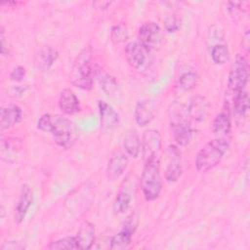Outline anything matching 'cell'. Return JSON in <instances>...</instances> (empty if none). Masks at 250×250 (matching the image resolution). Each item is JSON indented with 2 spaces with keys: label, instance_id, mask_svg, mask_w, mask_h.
Segmentation results:
<instances>
[{
  "label": "cell",
  "instance_id": "cell-17",
  "mask_svg": "<svg viewBox=\"0 0 250 250\" xmlns=\"http://www.w3.org/2000/svg\"><path fill=\"white\" fill-rule=\"evenodd\" d=\"M78 249H90L95 242V227L90 222H83L77 231Z\"/></svg>",
  "mask_w": 250,
  "mask_h": 250
},
{
  "label": "cell",
  "instance_id": "cell-30",
  "mask_svg": "<svg viewBox=\"0 0 250 250\" xmlns=\"http://www.w3.org/2000/svg\"><path fill=\"white\" fill-rule=\"evenodd\" d=\"M18 151H19L18 146H15V143H13L11 139H7V140H5L4 138L1 139V155L3 159L5 156H7V161H8V157H13V155L18 153Z\"/></svg>",
  "mask_w": 250,
  "mask_h": 250
},
{
  "label": "cell",
  "instance_id": "cell-29",
  "mask_svg": "<svg viewBox=\"0 0 250 250\" xmlns=\"http://www.w3.org/2000/svg\"><path fill=\"white\" fill-rule=\"evenodd\" d=\"M129 31L125 24L119 23L112 27L110 32V38L113 43H121L128 39Z\"/></svg>",
  "mask_w": 250,
  "mask_h": 250
},
{
  "label": "cell",
  "instance_id": "cell-24",
  "mask_svg": "<svg viewBox=\"0 0 250 250\" xmlns=\"http://www.w3.org/2000/svg\"><path fill=\"white\" fill-rule=\"evenodd\" d=\"M233 108L241 116H244L248 112L249 97L245 91L233 95Z\"/></svg>",
  "mask_w": 250,
  "mask_h": 250
},
{
  "label": "cell",
  "instance_id": "cell-13",
  "mask_svg": "<svg viewBox=\"0 0 250 250\" xmlns=\"http://www.w3.org/2000/svg\"><path fill=\"white\" fill-rule=\"evenodd\" d=\"M33 201V192L28 185H23L17 205L15 207V222L21 224L28 212Z\"/></svg>",
  "mask_w": 250,
  "mask_h": 250
},
{
  "label": "cell",
  "instance_id": "cell-5",
  "mask_svg": "<svg viewBox=\"0 0 250 250\" xmlns=\"http://www.w3.org/2000/svg\"><path fill=\"white\" fill-rule=\"evenodd\" d=\"M248 69L246 59L243 56L237 55L234 62L231 64L228 79V88L231 94L235 95L244 91L248 81Z\"/></svg>",
  "mask_w": 250,
  "mask_h": 250
},
{
  "label": "cell",
  "instance_id": "cell-26",
  "mask_svg": "<svg viewBox=\"0 0 250 250\" xmlns=\"http://www.w3.org/2000/svg\"><path fill=\"white\" fill-rule=\"evenodd\" d=\"M211 58L215 63L224 64L229 61V51L226 45L217 44L212 48Z\"/></svg>",
  "mask_w": 250,
  "mask_h": 250
},
{
  "label": "cell",
  "instance_id": "cell-1",
  "mask_svg": "<svg viewBox=\"0 0 250 250\" xmlns=\"http://www.w3.org/2000/svg\"><path fill=\"white\" fill-rule=\"evenodd\" d=\"M229 149L226 139H215L207 143L196 154L195 167L199 172H207L216 167Z\"/></svg>",
  "mask_w": 250,
  "mask_h": 250
},
{
  "label": "cell",
  "instance_id": "cell-22",
  "mask_svg": "<svg viewBox=\"0 0 250 250\" xmlns=\"http://www.w3.org/2000/svg\"><path fill=\"white\" fill-rule=\"evenodd\" d=\"M132 234L133 231L122 229L117 234H115L109 241V248L110 249H125L128 248L132 241Z\"/></svg>",
  "mask_w": 250,
  "mask_h": 250
},
{
  "label": "cell",
  "instance_id": "cell-35",
  "mask_svg": "<svg viewBox=\"0 0 250 250\" xmlns=\"http://www.w3.org/2000/svg\"><path fill=\"white\" fill-rule=\"evenodd\" d=\"M25 92V88L21 87V86H12L9 88L8 90V95L11 97H21L23 93Z\"/></svg>",
  "mask_w": 250,
  "mask_h": 250
},
{
  "label": "cell",
  "instance_id": "cell-7",
  "mask_svg": "<svg viewBox=\"0 0 250 250\" xmlns=\"http://www.w3.org/2000/svg\"><path fill=\"white\" fill-rule=\"evenodd\" d=\"M171 130L176 143L180 146H187L191 139L192 130L189 122L180 113L173 112L171 116Z\"/></svg>",
  "mask_w": 250,
  "mask_h": 250
},
{
  "label": "cell",
  "instance_id": "cell-16",
  "mask_svg": "<svg viewBox=\"0 0 250 250\" xmlns=\"http://www.w3.org/2000/svg\"><path fill=\"white\" fill-rule=\"evenodd\" d=\"M60 109L65 114H74L80 110L79 100L70 89H64L59 97Z\"/></svg>",
  "mask_w": 250,
  "mask_h": 250
},
{
  "label": "cell",
  "instance_id": "cell-10",
  "mask_svg": "<svg viewBox=\"0 0 250 250\" xmlns=\"http://www.w3.org/2000/svg\"><path fill=\"white\" fill-rule=\"evenodd\" d=\"M128 165V157L121 150H115L107 163L106 178L108 181H115L120 178Z\"/></svg>",
  "mask_w": 250,
  "mask_h": 250
},
{
  "label": "cell",
  "instance_id": "cell-28",
  "mask_svg": "<svg viewBox=\"0 0 250 250\" xmlns=\"http://www.w3.org/2000/svg\"><path fill=\"white\" fill-rule=\"evenodd\" d=\"M48 248L52 249V250L78 249V245H77V240H76L75 236H67V237L56 240L54 242H51V244L48 246Z\"/></svg>",
  "mask_w": 250,
  "mask_h": 250
},
{
  "label": "cell",
  "instance_id": "cell-6",
  "mask_svg": "<svg viewBox=\"0 0 250 250\" xmlns=\"http://www.w3.org/2000/svg\"><path fill=\"white\" fill-rule=\"evenodd\" d=\"M139 42L148 51H156L162 42V32L159 25L153 21L144 22L138 31Z\"/></svg>",
  "mask_w": 250,
  "mask_h": 250
},
{
  "label": "cell",
  "instance_id": "cell-11",
  "mask_svg": "<svg viewBox=\"0 0 250 250\" xmlns=\"http://www.w3.org/2000/svg\"><path fill=\"white\" fill-rule=\"evenodd\" d=\"M167 153L169 156V162L165 171V178L169 183H172L178 181L182 175L181 151L176 146L170 145L167 147Z\"/></svg>",
  "mask_w": 250,
  "mask_h": 250
},
{
  "label": "cell",
  "instance_id": "cell-23",
  "mask_svg": "<svg viewBox=\"0 0 250 250\" xmlns=\"http://www.w3.org/2000/svg\"><path fill=\"white\" fill-rule=\"evenodd\" d=\"M97 77L104 92H105L107 95H111L116 92L118 84L113 76L104 70H100L97 74Z\"/></svg>",
  "mask_w": 250,
  "mask_h": 250
},
{
  "label": "cell",
  "instance_id": "cell-3",
  "mask_svg": "<svg viewBox=\"0 0 250 250\" xmlns=\"http://www.w3.org/2000/svg\"><path fill=\"white\" fill-rule=\"evenodd\" d=\"M92 52L84 49L77 56L71 71V81L73 85L83 90H91L93 87V68Z\"/></svg>",
  "mask_w": 250,
  "mask_h": 250
},
{
  "label": "cell",
  "instance_id": "cell-20",
  "mask_svg": "<svg viewBox=\"0 0 250 250\" xmlns=\"http://www.w3.org/2000/svg\"><path fill=\"white\" fill-rule=\"evenodd\" d=\"M212 131L215 135L219 136V139H225L230 131V118L229 111H222L219 113L212 124Z\"/></svg>",
  "mask_w": 250,
  "mask_h": 250
},
{
  "label": "cell",
  "instance_id": "cell-33",
  "mask_svg": "<svg viewBox=\"0 0 250 250\" xmlns=\"http://www.w3.org/2000/svg\"><path fill=\"white\" fill-rule=\"evenodd\" d=\"M164 24H165V29L168 31V32H175L176 30H178V28L180 27V21L179 20L175 17V16H170L168 17L165 21H164Z\"/></svg>",
  "mask_w": 250,
  "mask_h": 250
},
{
  "label": "cell",
  "instance_id": "cell-8",
  "mask_svg": "<svg viewBox=\"0 0 250 250\" xmlns=\"http://www.w3.org/2000/svg\"><path fill=\"white\" fill-rule=\"evenodd\" d=\"M124 53L128 63L136 69H141L146 64L149 52L139 41H131L125 46Z\"/></svg>",
  "mask_w": 250,
  "mask_h": 250
},
{
  "label": "cell",
  "instance_id": "cell-9",
  "mask_svg": "<svg viewBox=\"0 0 250 250\" xmlns=\"http://www.w3.org/2000/svg\"><path fill=\"white\" fill-rule=\"evenodd\" d=\"M141 148L145 161L152 157H159L161 148V137L159 132L154 129L146 130L143 134Z\"/></svg>",
  "mask_w": 250,
  "mask_h": 250
},
{
  "label": "cell",
  "instance_id": "cell-37",
  "mask_svg": "<svg viewBox=\"0 0 250 250\" xmlns=\"http://www.w3.org/2000/svg\"><path fill=\"white\" fill-rule=\"evenodd\" d=\"M242 45H243L244 48H246L247 51H248V47H249V33H248V31L245 33L244 38L242 39Z\"/></svg>",
  "mask_w": 250,
  "mask_h": 250
},
{
  "label": "cell",
  "instance_id": "cell-12",
  "mask_svg": "<svg viewBox=\"0 0 250 250\" xmlns=\"http://www.w3.org/2000/svg\"><path fill=\"white\" fill-rule=\"evenodd\" d=\"M59 57L58 51L51 46H43L39 48L33 58L34 66L39 70H48Z\"/></svg>",
  "mask_w": 250,
  "mask_h": 250
},
{
  "label": "cell",
  "instance_id": "cell-31",
  "mask_svg": "<svg viewBox=\"0 0 250 250\" xmlns=\"http://www.w3.org/2000/svg\"><path fill=\"white\" fill-rule=\"evenodd\" d=\"M52 123V115L51 114H43L37 121V128L43 132H50Z\"/></svg>",
  "mask_w": 250,
  "mask_h": 250
},
{
  "label": "cell",
  "instance_id": "cell-15",
  "mask_svg": "<svg viewBox=\"0 0 250 250\" xmlns=\"http://www.w3.org/2000/svg\"><path fill=\"white\" fill-rule=\"evenodd\" d=\"M99 109L102 129L104 131H110L114 129L119 122L118 113L104 101L99 102Z\"/></svg>",
  "mask_w": 250,
  "mask_h": 250
},
{
  "label": "cell",
  "instance_id": "cell-32",
  "mask_svg": "<svg viewBox=\"0 0 250 250\" xmlns=\"http://www.w3.org/2000/svg\"><path fill=\"white\" fill-rule=\"evenodd\" d=\"M25 74H26L25 67L19 65L13 68V70L10 72V79L16 82H20L25 77Z\"/></svg>",
  "mask_w": 250,
  "mask_h": 250
},
{
  "label": "cell",
  "instance_id": "cell-2",
  "mask_svg": "<svg viewBox=\"0 0 250 250\" xmlns=\"http://www.w3.org/2000/svg\"><path fill=\"white\" fill-rule=\"evenodd\" d=\"M141 188L146 201L155 200L162 188L159 157H152L146 161L141 177Z\"/></svg>",
  "mask_w": 250,
  "mask_h": 250
},
{
  "label": "cell",
  "instance_id": "cell-18",
  "mask_svg": "<svg viewBox=\"0 0 250 250\" xmlns=\"http://www.w3.org/2000/svg\"><path fill=\"white\" fill-rule=\"evenodd\" d=\"M209 104L205 98L201 96H195L190 100L188 107V113L194 121H202L208 111Z\"/></svg>",
  "mask_w": 250,
  "mask_h": 250
},
{
  "label": "cell",
  "instance_id": "cell-14",
  "mask_svg": "<svg viewBox=\"0 0 250 250\" xmlns=\"http://www.w3.org/2000/svg\"><path fill=\"white\" fill-rule=\"evenodd\" d=\"M22 110L17 104H7L0 110V128L1 131L10 129L21 122Z\"/></svg>",
  "mask_w": 250,
  "mask_h": 250
},
{
  "label": "cell",
  "instance_id": "cell-21",
  "mask_svg": "<svg viewBox=\"0 0 250 250\" xmlns=\"http://www.w3.org/2000/svg\"><path fill=\"white\" fill-rule=\"evenodd\" d=\"M123 147L129 156L133 158H137L139 156L141 151V141L135 130L129 131L126 134L123 142Z\"/></svg>",
  "mask_w": 250,
  "mask_h": 250
},
{
  "label": "cell",
  "instance_id": "cell-25",
  "mask_svg": "<svg viewBox=\"0 0 250 250\" xmlns=\"http://www.w3.org/2000/svg\"><path fill=\"white\" fill-rule=\"evenodd\" d=\"M198 75L193 70H187L183 72L179 78L180 87L185 91H190L197 85Z\"/></svg>",
  "mask_w": 250,
  "mask_h": 250
},
{
  "label": "cell",
  "instance_id": "cell-34",
  "mask_svg": "<svg viewBox=\"0 0 250 250\" xmlns=\"http://www.w3.org/2000/svg\"><path fill=\"white\" fill-rule=\"evenodd\" d=\"M24 246L17 241H8L1 246V250H21Z\"/></svg>",
  "mask_w": 250,
  "mask_h": 250
},
{
  "label": "cell",
  "instance_id": "cell-36",
  "mask_svg": "<svg viewBox=\"0 0 250 250\" xmlns=\"http://www.w3.org/2000/svg\"><path fill=\"white\" fill-rule=\"evenodd\" d=\"M1 44H2V47H1V53H2V55H4V56L9 55V54H10V50H9V47H6L5 37H4L3 31H1Z\"/></svg>",
  "mask_w": 250,
  "mask_h": 250
},
{
  "label": "cell",
  "instance_id": "cell-19",
  "mask_svg": "<svg viewBox=\"0 0 250 250\" xmlns=\"http://www.w3.org/2000/svg\"><path fill=\"white\" fill-rule=\"evenodd\" d=\"M153 107L149 101H140L135 107V119L139 126H146L153 119Z\"/></svg>",
  "mask_w": 250,
  "mask_h": 250
},
{
  "label": "cell",
  "instance_id": "cell-4",
  "mask_svg": "<svg viewBox=\"0 0 250 250\" xmlns=\"http://www.w3.org/2000/svg\"><path fill=\"white\" fill-rule=\"evenodd\" d=\"M50 133L56 144L62 148H69L74 142L75 131L73 123L62 115H52Z\"/></svg>",
  "mask_w": 250,
  "mask_h": 250
},
{
  "label": "cell",
  "instance_id": "cell-27",
  "mask_svg": "<svg viewBox=\"0 0 250 250\" xmlns=\"http://www.w3.org/2000/svg\"><path fill=\"white\" fill-rule=\"evenodd\" d=\"M131 202V196L127 191H120L117 196L115 197V200L113 202V211L114 214H122L125 213Z\"/></svg>",
  "mask_w": 250,
  "mask_h": 250
}]
</instances>
